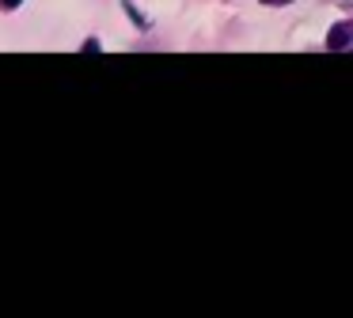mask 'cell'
Returning <instances> with one entry per match:
<instances>
[{"label":"cell","instance_id":"cell-1","mask_svg":"<svg viewBox=\"0 0 353 318\" xmlns=\"http://www.w3.org/2000/svg\"><path fill=\"white\" fill-rule=\"evenodd\" d=\"M353 45V23L345 19V23H334V27H330V34H327V50H350Z\"/></svg>","mask_w":353,"mask_h":318},{"label":"cell","instance_id":"cell-2","mask_svg":"<svg viewBox=\"0 0 353 318\" xmlns=\"http://www.w3.org/2000/svg\"><path fill=\"white\" fill-rule=\"evenodd\" d=\"M125 12H130V19L137 23V27H148V19H145V15L137 12V8H133V0H125Z\"/></svg>","mask_w":353,"mask_h":318},{"label":"cell","instance_id":"cell-3","mask_svg":"<svg viewBox=\"0 0 353 318\" xmlns=\"http://www.w3.org/2000/svg\"><path fill=\"white\" fill-rule=\"evenodd\" d=\"M99 50H103L99 38H88V42H84V53H99Z\"/></svg>","mask_w":353,"mask_h":318},{"label":"cell","instance_id":"cell-4","mask_svg":"<svg viewBox=\"0 0 353 318\" xmlns=\"http://www.w3.org/2000/svg\"><path fill=\"white\" fill-rule=\"evenodd\" d=\"M23 4V0H0V8H4V12H12V8H19Z\"/></svg>","mask_w":353,"mask_h":318},{"label":"cell","instance_id":"cell-5","mask_svg":"<svg viewBox=\"0 0 353 318\" xmlns=\"http://www.w3.org/2000/svg\"><path fill=\"white\" fill-rule=\"evenodd\" d=\"M266 8H277V4H292V0H262Z\"/></svg>","mask_w":353,"mask_h":318}]
</instances>
